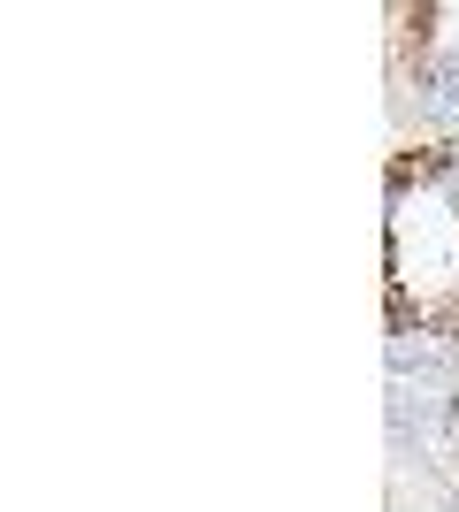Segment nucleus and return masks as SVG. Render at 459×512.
<instances>
[{"label": "nucleus", "instance_id": "1", "mask_svg": "<svg viewBox=\"0 0 459 512\" xmlns=\"http://www.w3.org/2000/svg\"><path fill=\"white\" fill-rule=\"evenodd\" d=\"M383 306L398 337H459V146H398L383 176Z\"/></svg>", "mask_w": 459, "mask_h": 512}]
</instances>
